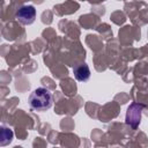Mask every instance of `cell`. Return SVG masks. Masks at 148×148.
<instances>
[{
	"mask_svg": "<svg viewBox=\"0 0 148 148\" xmlns=\"http://www.w3.org/2000/svg\"><path fill=\"white\" fill-rule=\"evenodd\" d=\"M73 74L77 81L84 82V81H88V79L90 77V69L86 62H81L74 66Z\"/></svg>",
	"mask_w": 148,
	"mask_h": 148,
	"instance_id": "3957f363",
	"label": "cell"
},
{
	"mask_svg": "<svg viewBox=\"0 0 148 148\" xmlns=\"http://www.w3.org/2000/svg\"><path fill=\"white\" fill-rule=\"evenodd\" d=\"M52 94L46 88H37L29 96V104L34 110L45 111L52 106Z\"/></svg>",
	"mask_w": 148,
	"mask_h": 148,
	"instance_id": "6da1fadb",
	"label": "cell"
},
{
	"mask_svg": "<svg viewBox=\"0 0 148 148\" xmlns=\"http://www.w3.org/2000/svg\"><path fill=\"white\" fill-rule=\"evenodd\" d=\"M16 18L18 22H21L24 25H29L31 23H34L35 18H36V9L34 6L31 5H24L21 6L15 14Z\"/></svg>",
	"mask_w": 148,
	"mask_h": 148,
	"instance_id": "7a4b0ae2",
	"label": "cell"
}]
</instances>
